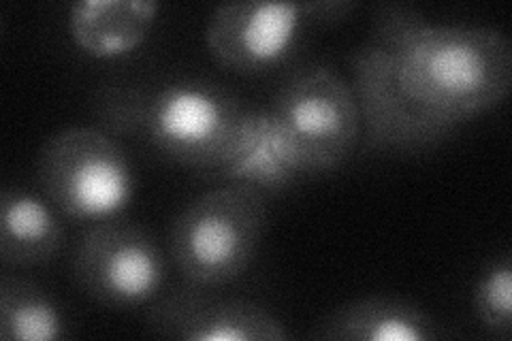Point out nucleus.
Here are the masks:
<instances>
[{"mask_svg": "<svg viewBox=\"0 0 512 341\" xmlns=\"http://www.w3.org/2000/svg\"><path fill=\"white\" fill-rule=\"evenodd\" d=\"M308 337L325 341H436L442 331L419 303L374 295L335 307Z\"/></svg>", "mask_w": 512, "mask_h": 341, "instance_id": "9", "label": "nucleus"}, {"mask_svg": "<svg viewBox=\"0 0 512 341\" xmlns=\"http://www.w3.org/2000/svg\"><path fill=\"white\" fill-rule=\"evenodd\" d=\"M267 109L306 175L340 169L361 145L363 120L355 90L329 67L295 71Z\"/></svg>", "mask_w": 512, "mask_h": 341, "instance_id": "5", "label": "nucleus"}, {"mask_svg": "<svg viewBox=\"0 0 512 341\" xmlns=\"http://www.w3.org/2000/svg\"><path fill=\"white\" fill-rule=\"evenodd\" d=\"M248 109L205 79H175L152 90L111 84L94 96L101 131L139 137L178 165L212 175L231 156Z\"/></svg>", "mask_w": 512, "mask_h": 341, "instance_id": "2", "label": "nucleus"}, {"mask_svg": "<svg viewBox=\"0 0 512 341\" xmlns=\"http://www.w3.org/2000/svg\"><path fill=\"white\" fill-rule=\"evenodd\" d=\"M146 331L182 341H286L282 320L267 307L212 288L186 284L158 297L148 310Z\"/></svg>", "mask_w": 512, "mask_h": 341, "instance_id": "8", "label": "nucleus"}, {"mask_svg": "<svg viewBox=\"0 0 512 341\" xmlns=\"http://www.w3.org/2000/svg\"><path fill=\"white\" fill-rule=\"evenodd\" d=\"M306 18L301 3H224L207 20L205 45L222 69L263 75L293 54Z\"/></svg>", "mask_w": 512, "mask_h": 341, "instance_id": "7", "label": "nucleus"}, {"mask_svg": "<svg viewBox=\"0 0 512 341\" xmlns=\"http://www.w3.org/2000/svg\"><path fill=\"white\" fill-rule=\"evenodd\" d=\"M73 282L109 310H137L152 303L165 282L167 261L156 239L126 220L94 222L71 254Z\"/></svg>", "mask_w": 512, "mask_h": 341, "instance_id": "6", "label": "nucleus"}, {"mask_svg": "<svg viewBox=\"0 0 512 341\" xmlns=\"http://www.w3.org/2000/svg\"><path fill=\"white\" fill-rule=\"evenodd\" d=\"M158 13L156 0H77L69 9V35L86 56L118 60L139 50Z\"/></svg>", "mask_w": 512, "mask_h": 341, "instance_id": "11", "label": "nucleus"}, {"mask_svg": "<svg viewBox=\"0 0 512 341\" xmlns=\"http://www.w3.org/2000/svg\"><path fill=\"white\" fill-rule=\"evenodd\" d=\"M214 175L227 184L252 186L269 197L306 177V171L269 109L250 107L231 156Z\"/></svg>", "mask_w": 512, "mask_h": 341, "instance_id": "10", "label": "nucleus"}, {"mask_svg": "<svg viewBox=\"0 0 512 341\" xmlns=\"http://www.w3.org/2000/svg\"><path fill=\"white\" fill-rule=\"evenodd\" d=\"M56 207L39 194L7 186L0 197V261L28 269L56 261L64 248V226Z\"/></svg>", "mask_w": 512, "mask_h": 341, "instance_id": "12", "label": "nucleus"}, {"mask_svg": "<svg viewBox=\"0 0 512 341\" xmlns=\"http://www.w3.org/2000/svg\"><path fill=\"white\" fill-rule=\"evenodd\" d=\"M0 337L5 341H58L67 320L52 292L20 275L0 278Z\"/></svg>", "mask_w": 512, "mask_h": 341, "instance_id": "13", "label": "nucleus"}, {"mask_svg": "<svg viewBox=\"0 0 512 341\" xmlns=\"http://www.w3.org/2000/svg\"><path fill=\"white\" fill-rule=\"evenodd\" d=\"M267 197L252 186L224 184L192 199L169 226L171 263L188 284L218 288L242 278L259 254Z\"/></svg>", "mask_w": 512, "mask_h": 341, "instance_id": "3", "label": "nucleus"}, {"mask_svg": "<svg viewBox=\"0 0 512 341\" xmlns=\"http://www.w3.org/2000/svg\"><path fill=\"white\" fill-rule=\"evenodd\" d=\"M37 182L60 214L90 224L118 218L135 197L131 162L99 126H69L47 137Z\"/></svg>", "mask_w": 512, "mask_h": 341, "instance_id": "4", "label": "nucleus"}, {"mask_svg": "<svg viewBox=\"0 0 512 341\" xmlns=\"http://www.w3.org/2000/svg\"><path fill=\"white\" fill-rule=\"evenodd\" d=\"M476 320L491 335L508 339L512 335V256L502 254L489 263L472 290Z\"/></svg>", "mask_w": 512, "mask_h": 341, "instance_id": "14", "label": "nucleus"}, {"mask_svg": "<svg viewBox=\"0 0 512 341\" xmlns=\"http://www.w3.org/2000/svg\"><path fill=\"white\" fill-rule=\"evenodd\" d=\"M350 73L363 150L421 152L508 99L512 45L498 28L434 24L414 5L382 3Z\"/></svg>", "mask_w": 512, "mask_h": 341, "instance_id": "1", "label": "nucleus"}, {"mask_svg": "<svg viewBox=\"0 0 512 341\" xmlns=\"http://www.w3.org/2000/svg\"><path fill=\"white\" fill-rule=\"evenodd\" d=\"M303 13L312 20H340L346 18V13H350L357 5L348 3V0H318V3H301Z\"/></svg>", "mask_w": 512, "mask_h": 341, "instance_id": "15", "label": "nucleus"}]
</instances>
